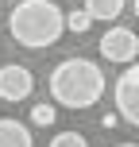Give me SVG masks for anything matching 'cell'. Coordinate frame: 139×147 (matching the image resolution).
<instances>
[{"label":"cell","mask_w":139,"mask_h":147,"mask_svg":"<svg viewBox=\"0 0 139 147\" xmlns=\"http://www.w3.org/2000/svg\"><path fill=\"white\" fill-rule=\"evenodd\" d=\"M54 120H58V109H54V105H46V101L31 105V124L35 128H50Z\"/></svg>","instance_id":"8"},{"label":"cell","mask_w":139,"mask_h":147,"mask_svg":"<svg viewBox=\"0 0 139 147\" xmlns=\"http://www.w3.org/2000/svg\"><path fill=\"white\" fill-rule=\"evenodd\" d=\"M85 12L93 23H116L124 16V0H85Z\"/></svg>","instance_id":"7"},{"label":"cell","mask_w":139,"mask_h":147,"mask_svg":"<svg viewBox=\"0 0 139 147\" xmlns=\"http://www.w3.org/2000/svg\"><path fill=\"white\" fill-rule=\"evenodd\" d=\"M89 27H93V20H89L85 8H81V12H77V8H73V12H66V31H73V35H85Z\"/></svg>","instance_id":"9"},{"label":"cell","mask_w":139,"mask_h":147,"mask_svg":"<svg viewBox=\"0 0 139 147\" xmlns=\"http://www.w3.org/2000/svg\"><path fill=\"white\" fill-rule=\"evenodd\" d=\"M8 31L19 47L27 51H43L54 47L66 31V12H62L54 0H19L8 16Z\"/></svg>","instance_id":"2"},{"label":"cell","mask_w":139,"mask_h":147,"mask_svg":"<svg viewBox=\"0 0 139 147\" xmlns=\"http://www.w3.org/2000/svg\"><path fill=\"white\" fill-rule=\"evenodd\" d=\"M31 89H35V78H31L27 66H15V62L0 66V101H8V105L27 101Z\"/></svg>","instance_id":"5"},{"label":"cell","mask_w":139,"mask_h":147,"mask_svg":"<svg viewBox=\"0 0 139 147\" xmlns=\"http://www.w3.org/2000/svg\"><path fill=\"white\" fill-rule=\"evenodd\" d=\"M50 147H89V140H85L81 132H58V136L50 140Z\"/></svg>","instance_id":"10"},{"label":"cell","mask_w":139,"mask_h":147,"mask_svg":"<svg viewBox=\"0 0 139 147\" xmlns=\"http://www.w3.org/2000/svg\"><path fill=\"white\" fill-rule=\"evenodd\" d=\"M116 147H139V143H116Z\"/></svg>","instance_id":"13"},{"label":"cell","mask_w":139,"mask_h":147,"mask_svg":"<svg viewBox=\"0 0 139 147\" xmlns=\"http://www.w3.org/2000/svg\"><path fill=\"white\" fill-rule=\"evenodd\" d=\"M116 124H120L116 112H104V116H101V128H104V132H108V128H116Z\"/></svg>","instance_id":"11"},{"label":"cell","mask_w":139,"mask_h":147,"mask_svg":"<svg viewBox=\"0 0 139 147\" xmlns=\"http://www.w3.org/2000/svg\"><path fill=\"white\" fill-rule=\"evenodd\" d=\"M112 105H116V116L128 120L132 128H139V62L128 66L112 85Z\"/></svg>","instance_id":"4"},{"label":"cell","mask_w":139,"mask_h":147,"mask_svg":"<svg viewBox=\"0 0 139 147\" xmlns=\"http://www.w3.org/2000/svg\"><path fill=\"white\" fill-rule=\"evenodd\" d=\"M97 51H101V58H108V62H116V66H135L139 62V35L132 27H108L101 35V43H97Z\"/></svg>","instance_id":"3"},{"label":"cell","mask_w":139,"mask_h":147,"mask_svg":"<svg viewBox=\"0 0 139 147\" xmlns=\"http://www.w3.org/2000/svg\"><path fill=\"white\" fill-rule=\"evenodd\" d=\"M0 147H35L31 128L12 120V116H0Z\"/></svg>","instance_id":"6"},{"label":"cell","mask_w":139,"mask_h":147,"mask_svg":"<svg viewBox=\"0 0 139 147\" xmlns=\"http://www.w3.org/2000/svg\"><path fill=\"white\" fill-rule=\"evenodd\" d=\"M0 12H4V8H0Z\"/></svg>","instance_id":"14"},{"label":"cell","mask_w":139,"mask_h":147,"mask_svg":"<svg viewBox=\"0 0 139 147\" xmlns=\"http://www.w3.org/2000/svg\"><path fill=\"white\" fill-rule=\"evenodd\" d=\"M132 8H135V16H139V0H132Z\"/></svg>","instance_id":"12"},{"label":"cell","mask_w":139,"mask_h":147,"mask_svg":"<svg viewBox=\"0 0 139 147\" xmlns=\"http://www.w3.org/2000/svg\"><path fill=\"white\" fill-rule=\"evenodd\" d=\"M50 97H54V105L73 109V112L93 109L104 97V70L93 58H81V54L62 58L50 70Z\"/></svg>","instance_id":"1"}]
</instances>
